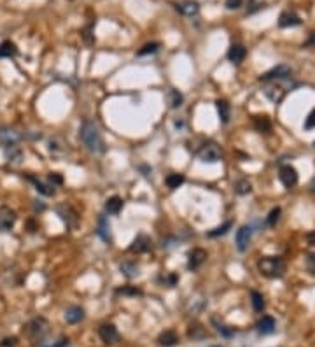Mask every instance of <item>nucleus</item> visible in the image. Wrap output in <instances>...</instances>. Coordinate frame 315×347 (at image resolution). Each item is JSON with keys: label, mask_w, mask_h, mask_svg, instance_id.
<instances>
[{"label": "nucleus", "mask_w": 315, "mask_h": 347, "mask_svg": "<svg viewBox=\"0 0 315 347\" xmlns=\"http://www.w3.org/2000/svg\"><path fill=\"white\" fill-rule=\"evenodd\" d=\"M18 55V48H16L14 42L11 40H4L0 44V58H12V56Z\"/></svg>", "instance_id": "b1692460"}, {"label": "nucleus", "mask_w": 315, "mask_h": 347, "mask_svg": "<svg viewBox=\"0 0 315 347\" xmlns=\"http://www.w3.org/2000/svg\"><path fill=\"white\" fill-rule=\"evenodd\" d=\"M23 133L18 132L16 128H9V126H6V128H0V144H4L6 148H9V146H16L18 142L23 141Z\"/></svg>", "instance_id": "0eeeda50"}, {"label": "nucleus", "mask_w": 315, "mask_h": 347, "mask_svg": "<svg viewBox=\"0 0 315 347\" xmlns=\"http://www.w3.org/2000/svg\"><path fill=\"white\" fill-rule=\"evenodd\" d=\"M117 295H128V296H140L142 291L137 288H132V286H125V288H119L117 289Z\"/></svg>", "instance_id": "c9c22d12"}, {"label": "nucleus", "mask_w": 315, "mask_h": 347, "mask_svg": "<svg viewBox=\"0 0 315 347\" xmlns=\"http://www.w3.org/2000/svg\"><path fill=\"white\" fill-rule=\"evenodd\" d=\"M119 268H121V272L128 277V279L138 277V273H140V267L137 265V261H123Z\"/></svg>", "instance_id": "412c9836"}, {"label": "nucleus", "mask_w": 315, "mask_h": 347, "mask_svg": "<svg viewBox=\"0 0 315 347\" xmlns=\"http://www.w3.org/2000/svg\"><path fill=\"white\" fill-rule=\"evenodd\" d=\"M215 104H217V112H219L221 121H223V123H230V118H231L230 104H228L226 100H217Z\"/></svg>", "instance_id": "a878e982"}, {"label": "nucleus", "mask_w": 315, "mask_h": 347, "mask_svg": "<svg viewBox=\"0 0 315 347\" xmlns=\"http://www.w3.org/2000/svg\"><path fill=\"white\" fill-rule=\"evenodd\" d=\"M49 182H51L53 186H56V184H61V182H63V179H61V175H58V174H51L49 175Z\"/></svg>", "instance_id": "37998d69"}, {"label": "nucleus", "mask_w": 315, "mask_h": 347, "mask_svg": "<svg viewBox=\"0 0 315 347\" xmlns=\"http://www.w3.org/2000/svg\"><path fill=\"white\" fill-rule=\"evenodd\" d=\"M214 321V325L217 326V332L223 335V337H233V330L228 328L226 325H223V322H217V319H212Z\"/></svg>", "instance_id": "e433bc0d"}, {"label": "nucleus", "mask_w": 315, "mask_h": 347, "mask_svg": "<svg viewBox=\"0 0 315 347\" xmlns=\"http://www.w3.org/2000/svg\"><path fill=\"white\" fill-rule=\"evenodd\" d=\"M159 281H161L163 284L168 286V288H172V286H175V283H177V275H174V273H168V275H161V277H159Z\"/></svg>", "instance_id": "58836bf2"}, {"label": "nucleus", "mask_w": 315, "mask_h": 347, "mask_svg": "<svg viewBox=\"0 0 315 347\" xmlns=\"http://www.w3.org/2000/svg\"><path fill=\"white\" fill-rule=\"evenodd\" d=\"M189 338H193V340H203V338H207V330L203 328L202 325H191L189 328Z\"/></svg>", "instance_id": "cd10ccee"}, {"label": "nucleus", "mask_w": 315, "mask_h": 347, "mask_svg": "<svg viewBox=\"0 0 315 347\" xmlns=\"http://www.w3.org/2000/svg\"><path fill=\"white\" fill-rule=\"evenodd\" d=\"M16 223V212L7 205L0 207V232H7L14 226Z\"/></svg>", "instance_id": "f8f14e48"}, {"label": "nucleus", "mask_w": 315, "mask_h": 347, "mask_svg": "<svg viewBox=\"0 0 315 347\" xmlns=\"http://www.w3.org/2000/svg\"><path fill=\"white\" fill-rule=\"evenodd\" d=\"M207 260V251L202 247H195L193 251H189L187 255V268L189 270H198Z\"/></svg>", "instance_id": "1a4fd4ad"}, {"label": "nucleus", "mask_w": 315, "mask_h": 347, "mask_svg": "<svg viewBox=\"0 0 315 347\" xmlns=\"http://www.w3.org/2000/svg\"><path fill=\"white\" fill-rule=\"evenodd\" d=\"M254 125H256L257 132H261V133H268L270 130H272V123H270V120H268L266 116L256 118V120H254Z\"/></svg>", "instance_id": "c756f323"}, {"label": "nucleus", "mask_w": 315, "mask_h": 347, "mask_svg": "<svg viewBox=\"0 0 315 347\" xmlns=\"http://www.w3.org/2000/svg\"><path fill=\"white\" fill-rule=\"evenodd\" d=\"M159 50V42H149L146 44V46H142L140 50L137 51L138 56H146V55H151V53H156Z\"/></svg>", "instance_id": "72a5a7b5"}, {"label": "nucleus", "mask_w": 315, "mask_h": 347, "mask_svg": "<svg viewBox=\"0 0 315 347\" xmlns=\"http://www.w3.org/2000/svg\"><path fill=\"white\" fill-rule=\"evenodd\" d=\"M83 317H84V309L79 307V305H74V307L67 309V312H65V321L70 322V325L83 321Z\"/></svg>", "instance_id": "6ab92c4d"}, {"label": "nucleus", "mask_w": 315, "mask_h": 347, "mask_svg": "<svg viewBox=\"0 0 315 347\" xmlns=\"http://www.w3.org/2000/svg\"><path fill=\"white\" fill-rule=\"evenodd\" d=\"M56 212H58L60 218L63 219L65 223H67L68 228L76 226V223H77V212L74 211L70 205H60L58 209H56Z\"/></svg>", "instance_id": "4468645a"}, {"label": "nucleus", "mask_w": 315, "mask_h": 347, "mask_svg": "<svg viewBox=\"0 0 315 347\" xmlns=\"http://www.w3.org/2000/svg\"><path fill=\"white\" fill-rule=\"evenodd\" d=\"M306 240H308L310 246H315V232H310V234L306 235Z\"/></svg>", "instance_id": "a18cd8bd"}, {"label": "nucleus", "mask_w": 315, "mask_h": 347, "mask_svg": "<svg viewBox=\"0 0 315 347\" xmlns=\"http://www.w3.org/2000/svg\"><path fill=\"white\" fill-rule=\"evenodd\" d=\"M245 56H247V50H245L242 44H233L230 51H228V60H230L231 63H242Z\"/></svg>", "instance_id": "dca6fc26"}, {"label": "nucleus", "mask_w": 315, "mask_h": 347, "mask_svg": "<svg viewBox=\"0 0 315 347\" xmlns=\"http://www.w3.org/2000/svg\"><path fill=\"white\" fill-rule=\"evenodd\" d=\"M27 181H30L32 184L35 186V190L39 191V193L46 195V197H51V195H55V186L44 184V182H42V181H39V179H37L35 175H27Z\"/></svg>", "instance_id": "aec40b11"}, {"label": "nucleus", "mask_w": 315, "mask_h": 347, "mask_svg": "<svg viewBox=\"0 0 315 347\" xmlns=\"http://www.w3.org/2000/svg\"><path fill=\"white\" fill-rule=\"evenodd\" d=\"M47 347H70V342H68L67 338H60L58 342H55L53 345H47Z\"/></svg>", "instance_id": "c03bdc74"}, {"label": "nucleus", "mask_w": 315, "mask_h": 347, "mask_svg": "<svg viewBox=\"0 0 315 347\" xmlns=\"http://www.w3.org/2000/svg\"><path fill=\"white\" fill-rule=\"evenodd\" d=\"M251 298H252V307H254L256 312H263V310H264V298H263V295H261V293H257V291H252Z\"/></svg>", "instance_id": "7c9ffc66"}, {"label": "nucleus", "mask_w": 315, "mask_h": 347, "mask_svg": "<svg viewBox=\"0 0 315 347\" xmlns=\"http://www.w3.org/2000/svg\"><path fill=\"white\" fill-rule=\"evenodd\" d=\"M279 179L280 182L284 184L287 190H291V188H294L298 184V170L294 169L293 165H280L279 169Z\"/></svg>", "instance_id": "423d86ee"}, {"label": "nucleus", "mask_w": 315, "mask_h": 347, "mask_svg": "<svg viewBox=\"0 0 315 347\" xmlns=\"http://www.w3.org/2000/svg\"><path fill=\"white\" fill-rule=\"evenodd\" d=\"M166 102H168V105L172 109H179L184 102V97H182V93L177 91V89H168V91H166Z\"/></svg>", "instance_id": "393cba45"}, {"label": "nucleus", "mask_w": 315, "mask_h": 347, "mask_svg": "<svg viewBox=\"0 0 315 347\" xmlns=\"http://www.w3.org/2000/svg\"><path fill=\"white\" fill-rule=\"evenodd\" d=\"M198 158L203 163H217L223 160V149H221L215 142L207 141L203 142V146L198 149Z\"/></svg>", "instance_id": "39448f33"}, {"label": "nucleus", "mask_w": 315, "mask_h": 347, "mask_svg": "<svg viewBox=\"0 0 315 347\" xmlns=\"http://www.w3.org/2000/svg\"><path fill=\"white\" fill-rule=\"evenodd\" d=\"M98 335H100L102 342L107 345H112L119 340V332L114 325H102L100 330H98Z\"/></svg>", "instance_id": "9d476101"}, {"label": "nucleus", "mask_w": 315, "mask_h": 347, "mask_svg": "<svg viewBox=\"0 0 315 347\" xmlns=\"http://www.w3.org/2000/svg\"><path fill=\"white\" fill-rule=\"evenodd\" d=\"M306 46H312V48H315V30L312 32V34H310V39L306 40Z\"/></svg>", "instance_id": "49530a36"}, {"label": "nucleus", "mask_w": 315, "mask_h": 347, "mask_svg": "<svg viewBox=\"0 0 315 347\" xmlns=\"http://www.w3.org/2000/svg\"><path fill=\"white\" fill-rule=\"evenodd\" d=\"M96 234H98V237H100L102 240H104V242H107V244L112 242V235H110V224H109L105 216H100V218H98Z\"/></svg>", "instance_id": "2eb2a0df"}, {"label": "nucleus", "mask_w": 315, "mask_h": 347, "mask_svg": "<svg viewBox=\"0 0 315 347\" xmlns=\"http://www.w3.org/2000/svg\"><path fill=\"white\" fill-rule=\"evenodd\" d=\"M280 207H273L272 211H270V214H268V218H266V224L268 226H275L277 221L280 219Z\"/></svg>", "instance_id": "f704fd0d"}, {"label": "nucleus", "mask_w": 315, "mask_h": 347, "mask_svg": "<svg viewBox=\"0 0 315 347\" xmlns=\"http://www.w3.org/2000/svg\"><path fill=\"white\" fill-rule=\"evenodd\" d=\"M296 86H298V83H294L293 77L289 76V77H282V79L268 81L263 91H264V95H266V99L270 102H273V104H280V102L285 99V95H287L289 91H293Z\"/></svg>", "instance_id": "f03ea898"}, {"label": "nucleus", "mask_w": 315, "mask_h": 347, "mask_svg": "<svg viewBox=\"0 0 315 347\" xmlns=\"http://www.w3.org/2000/svg\"><path fill=\"white\" fill-rule=\"evenodd\" d=\"M79 137H81V142L86 146L88 151H91V153H95V154L105 153V141H104V137H102L100 128L96 126V123L86 120L83 126H81Z\"/></svg>", "instance_id": "f257e3e1"}, {"label": "nucleus", "mask_w": 315, "mask_h": 347, "mask_svg": "<svg viewBox=\"0 0 315 347\" xmlns=\"http://www.w3.org/2000/svg\"><path fill=\"white\" fill-rule=\"evenodd\" d=\"M251 190H252V186L247 179H240V181L235 182V191L238 195H247V193H251Z\"/></svg>", "instance_id": "2f4dec72"}, {"label": "nucleus", "mask_w": 315, "mask_h": 347, "mask_svg": "<svg viewBox=\"0 0 315 347\" xmlns=\"http://www.w3.org/2000/svg\"><path fill=\"white\" fill-rule=\"evenodd\" d=\"M121 209H123V198H119V197L107 198V202H105V212H107V214L116 216V214H119Z\"/></svg>", "instance_id": "5701e85b"}, {"label": "nucleus", "mask_w": 315, "mask_h": 347, "mask_svg": "<svg viewBox=\"0 0 315 347\" xmlns=\"http://www.w3.org/2000/svg\"><path fill=\"white\" fill-rule=\"evenodd\" d=\"M184 181H186V177H184L182 174H170L168 177H166V186H168L170 190H177L179 186L184 184Z\"/></svg>", "instance_id": "c85d7f7f"}, {"label": "nucleus", "mask_w": 315, "mask_h": 347, "mask_svg": "<svg viewBox=\"0 0 315 347\" xmlns=\"http://www.w3.org/2000/svg\"><path fill=\"white\" fill-rule=\"evenodd\" d=\"M305 130H313L315 128V107L312 109V111H310V114H308V118H306L305 120Z\"/></svg>", "instance_id": "4c0bfd02"}, {"label": "nucleus", "mask_w": 315, "mask_h": 347, "mask_svg": "<svg viewBox=\"0 0 315 347\" xmlns=\"http://www.w3.org/2000/svg\"><path fill=\"white\" fill-rule=\"evenodd\" d=\"M16 344H18V338L11 337V338H6V340L0 342V347H14Z\"/></svg>", "instance_id": "79ce46f5"}, {"label": "nucleus", "mask_w": 315, "mask_h": 347, "mask_svg": "<svg viewBox=\"0 0 315 347\" xmlns=\"http://www.w3.org/2000/svg\"><path fill=\"white\" fill-rule=\"evenodd\" d=\"M293 74L291 67H287V65H277V67H273L272 71L264 72L263 76H259V81L261 83H268V81H273V79H282V77H289Z\"/></svg>", "instance_id": "6e6552de"}, {"label": "nucleus", "mask_w": 315, "mask_h": 347, "mask_svg": "<svg viewBox=\"0 0 315 347\" xmlns=\"http://www.w3.org/2000/svg\"><path fill=\"white\" fill-rule=\"evenodd\" d=\"M231 226H233V223L231 221H226L223 224V226H217L215 230H212V232H208V237L210 239H214V237H221V235H226L228 232L231 230Z\"/></svg>", "instance_id": "473e14b6"}, {"label": "nucleus", "mask_w": 315, "mask_h": 347, "mask_svg": "<svg viewBox=\"0 0 315 347\" xmlns=\"http://www.w3.org/2000/svg\"><path fill=\"white\" fill-rule=\"evenodd\" d=\"M158 342L163 347H174L179 342V337H177V333H175L174 330H166V332H163L161 335H159Z\"/></svg>", "instance_id": "4be33fe9"}, {"label": "nucleus", "mask_w": 315, "mask_h": 347, "mask_svg": "<svg viewBox=\"0 0 315 347\" xmlns=\"http://www.w3.org/2000/svg\"><path fill=\"white\" fill-rule=\"evenodd\" d=\"M301 25V18L296 13H291V11H285V13L280 14L279 19V27L287 28V27H298Z\"/></svg>", "instance_id": "f3484780"}, {"label": "nucleus", "mask_w": 315, "mask_h": 347, "mask_svg": "<svg viewBox=\"0 0 315 347\" xmlns=\"http://www.w3.org/2000/svg\"><path fill=\"white\" fill-rule=\"evenodd\" d=\"M256 328L261 335H272L277 328V322L272 316H264L263 319H259Z\"/></svg>", "instance_id": "a211bd4d"}, {"label": "nucleus", "mask_w": 315, "mask_h": 347, "mask_svg": "<svg viewBox=\"0 0 315 347\" xmlns=\"http://www.w3.org/2000/svg\"><path fill=\"white\" fill-rule=\"evenodd\" d=\"M151 239L144 234L137 235V239L132 242V246H130V251L132 252H137V255H140V252H147L151 249Z\"/></svg>", "instance_id": "ddd939ff"}, {"label": "nucleus", "mask_w": 315, "mask_h": 347, "mask_svg": "<svg viewBox=\"0 0 315 347\" xmlns=\"http://www.w3.org/2000/svg\"><path fill=\"white\" fill-rule=\"evenodd\" d=\"M308 188H310V191H312V193H315V177L312 179V182H310Z\"/></svg>", "instance_id": "de8ad7c7"}, {"label": "nucleus", "mask_w": 315, "mask_h": 347, "mask_svg": "<svg viewBox=\"0 0 315 347\" xmlns=\"http://www.w3.org/2000/svg\"><path fill=\"white\" fill-rule=\"evenodd\" d=\"M306 268H308V272L315 275V252L306 256Z\"/></svg>", "instance_id": "ea45409f"}, {"label": "nucleus", "mask_w": 315, "mask_h": 347, "mask_svg": "<svg viewBox=\"0 0 315 347\" xmlns=\"http://www.w3.org/2000/svg\"><path fill=\"white\" fill-rule=\"evenodd\" d=\"M177 11L182 13L184 16H195L200 11V7L196 2H182V4H177Z\"/></svg>", "instance_id": "bb28decb"}, {"label": "nucleus", "mask_w": 315, "mask_h": 347, "mask_svg": "<svg viewBox=\"0 0 315 347\" xmlns=\"http://www.w3.org/2000/svg\"><path fill=\"white\" fill-rule=\"evenodd\" d=\"M244 0H226V7L228 9H238V7H242Z\"/></svg>", "instance_id": "a19ab883"}, {"label": "nucleus", "mask_w": 315, "mask_h": 347, "mask_svg": "<svg viewBox=\"0 0 315 347\" xmlns=\"http://www.w3.org/2000/svg\"><path fill=\"white\" fill-rule=\"evenodd\" d=\"M251 239H252V228L247 226V224L240 226L238 232H236V235H235V242H236L238 251H247L249 244H251Z\"/></svg>", "instance_id": "9b49d317"}, {"label": "nucleus", "mask_w": 315, "mask_h": 347, "mask_svg": "<svg viewBox=\"0 0 315 347\" xmlns=\"http://www.w3.org/2000/svg\"><path fill=\"white\" fill-rule=\"evenodd\" d=\"M257 270L264 277L277 279V277H282L285 273V263L279 256H263L257 261Z\"/></svg>", "instance_id": "7ed1b4c3"}, {"label": "nucleus", "mask_w": 315, "mask_h": 347, "mask_svg": "<svg viewBox=\"0 0 315 347\" xmlns=\"http://www.w3.org/2000/svg\"><path fill=\"white\" fill-rule=\"evenodd\" d=\"M47 328H49V325H47V321L44 319V317H35V319H32L28 325H25L23 332H25V335H27L28 338H30V340L40 342L44 337H46Z\"/></svg>", "instance_id": "20e7f679"}]
</instances>
